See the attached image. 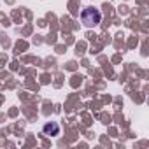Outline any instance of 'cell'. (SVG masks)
<instances>
[{"mask_svg": "<svg viewBox=\"0 0 149 149\" xmlns=\"http://www.w3.org/2000/svg\"><path fill=\"white\" fill-rule=\"evenodd\" d=\"M81 19H83L84 26L91 28V26H97V25L100 23L102 14H100V11L95 9V7H86V9L83 11V14H81Z\"/></svg>", "mask_w": 149, "mask_h": 149, "instance_id": "obj_1", "label": "cell"}, {"mask_svg": "<svg viewBox=\"0 0 149 149\" xmlns=\"http://www.w3.org/2000/svg\"><path fill=\"white\" fill-rule=\"evenodd\" d=\"M42 132H44L46 135L56 137V135H60V125H58V123H54V121L46 123V125H44V128H42Z\"/></svg>", "mask_w": 149, "mask_h": 149, "instance_id": "obj_2", "label": "cell"}]
</instances>
